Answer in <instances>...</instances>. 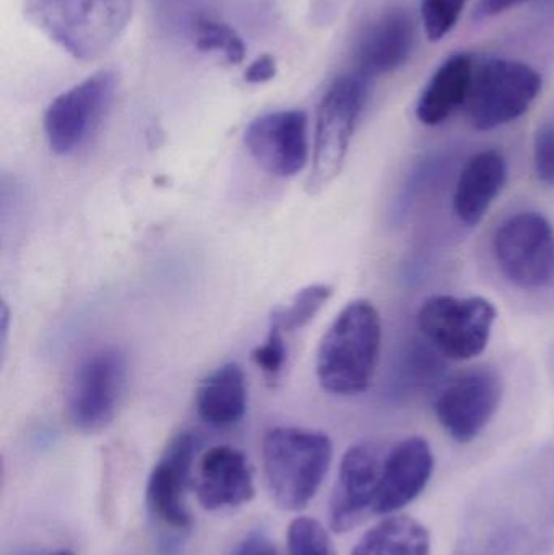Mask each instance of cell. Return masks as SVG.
<instances>
[{"label": "cell", "mask_w": 554, "mask_h": 555, "mask_svg": "<svg viewBox=\"0 0 554 555\" xmlns=\"http://www.w3.org/2000/svg\"><path fill=\"white\" fill-rule=\"evenodd\" d=\"M383 325L373 302L348 304L328 326L315 359L322 388L338 397H355L370 388L379 362Z\"/></svg>", "instance_id": "1"}, {"label": "cell", "mask_w": 554, "mask_h": 555, "mask_svg": "<svg viewBox=\"0 0 554 555\" xmlns=\"http://www.w3.org/2000/svg\"><path fill=\"white\" fill-rule=\"evenodd\" d=\"M25 16L78 61L109 51L132 18L133 0H25Z\"/></svg>", "instance_id": "2"}, {"label": "cell", "mask_w": 554, "mask_h": 555, "mask_svg": "<svg viewBox=\"0 0 554 555\" xmlns=\"http://www.w3.org/2000/svg\"><path fill=\"white\" fill-rule=\"evenodd\" d=\"M334 447L325 434L275 427L263 437L267 485L282 511L298 512L318 494L331 468Z\"/></svg>", "instance_id": "3"}, {"label": "cell", "mask_w": 554, "mask_h": 555, "mask_svg": "<svg viewBox=\"0 0 554 555\" xmlns=\"http://www.w3.org/2000/svg\"><path fill=\"white\" fill-rule=\"evenodd\" d=\"M201 439L182 430L169 440L146 485V508L159 528L158 555H181L182 544L192 528L185 492Z\"/></svg>", "instance_id": "4"}, {"label": "cell", "mask_w": 554, "mask_h": 555, "mask_svg": "<svg viewBox=\"0 0 554 555\" xmlns=\"http://www.w3.org/2000/svg\"><path fill=\"white\" fill-rule=\"evenodd\" d=\"M366 98L368 80L357 72L342 75L325 91L315 120L314 155L308 178L311 194H318L340 175Z\"/></svg>", "instance_id": "5"}, {"label": "cell", "mask_w": 554, "mask_h": 555, "mask_svg": "<svg viewBox=\"0 0 554 555\" xmlns=\"http://www.w3.org/2000/svg\"><path fill=\"white\" fill-rule=\"evenodd\" d=\"M497 315V307L485 297L438 294L422 304L416 325L446 358L471 361L487 349Z\"/></svg>", "instance_id": "6"}, {"label": "cell", "mask_w": 554, "mask_h": 555, "mask_svg": "<svg viewBox=\"0 0 554 555\" xmlns=\"http://www.w3.org/2000/svg\"><path fill=\"white\" fill-rule=\"evenodd\" d=\"M542 91L536 68L519 61L493 59L475 70L467 116L474 129L487 132L520 119Z\"/></svg>", "instance_id": "7"}, {"label": "cell", "mask_w": 554, "mask_h": 555, "mask_svg": "<svg viewBox=\"0 0 554 555\" xmlns=\"http://www.w3.org/2000/svg\"><path fill=\"white\" fill-rule=\"evenodd\" d=\"M493 253L501 273L519 289H545L554 281V228L542 214L520 211L503 221Z\"/></svg>", "instance_id": "8"}, {"label": "cell", "mask_w": 554, "mask_h": 555, "mask_svg": "<svg viewBox=\"0 0 554 555\" xmlns=\"http://www.w3.org/2000/svg\"><path fill=\"white\" fill-rule=\"evenodd\" d=\"M129 362L117 348H103L78 365L67 395L68 420L85 434L113 423L127 387Z\"/></svg>", "instance_id": "9"}, {"label": "cell", "mask_w": 554, "mask_h": 555, "mask_svg": "<svg viewBox=\"0 0 554 555\" xmlns=\"http://www.w3.org/2000/svg\"><path fill=\"white\" fill-rule=\"evenodd\" d=\"M116 90L117 75L100 70L59 94L44 114L49 149L59 156L78 152L103 122Z\"/></svg>", "instance_id": "10"}, {"label": "cell", "mask_w": 554, "mask_h": 555, "mask_svg": "<svg viewBox=\"0 0 554 555\" xmlns=\"http://www.w3.org/2000/svg\"><path fill=\"white\" fill-rule=\"evenodd\" d=\"M503 380L491 367H475L449 382L435 401L439 424L458 443H471L484 433L500 408Z\"/></svg>", "instance_id": "11"}, {"label": "cell", "mask_w": 554, "mask_h": 555, "mask_svg": "<svg viewBox=\"0 0 554 555\" xmlns=\"http://www.w3.org/2000/svg\"><path fill=\"white\" fill-rule=\"evenodd\" d=\"M387 453L376 443L361 442L345 453L331 499L328 520L337 533H347L374 514Z\"/></svg>", "instance_id": "12"}, {"label": "cell", "mask_w": 554, "mask_h": 555, "mask_svg": "<svg viewBox=\"0 0 554 555\" xmlns=\"http://www.w3.org/2000/svg\"><path fill=\"white\" fill-rule=\"evenodd\" d=\"M244 143L263 171L276 178H293L308 165V114L301 109L263 114L249 124Z\"/></svg>", "instance_id": "13"}, {"label": "cell", "mask_w": 554, "mask_h": 555, "mask_svg": "<svg viewBox=\"0 0 554 555\" xmlns=\"http://www.w3.org/2000/svg\"><path fill=\"white\" fill-rule=\"evenodd\" d=\"M195 492L208 512L230 511L249 504L256 495L254 472L243 452L218 446L202 456Z\"/></svg>", "instance_id": "14"}, {"label": "cell", "mask_w": 554, "mask_h": 555, "mask_svg": "<svg viewBox=\"0 0 554 555\" xmlns=\"http://www.w3.org/2000/svg\"><path fill=\"white\" fill-rule=\"evenodd\" d=\"M435 469L431 447L423 437H409L387 452L374 515H392L412 504L428 486Z\"/></svg>", "instance_id": "15"}, {"label": "cell", "mask_w": 554, "mask_h": 555, "mask_svg": "<svg viewBox=\"0 0 554 555\" xmlns=\"http://www.w3.org/2000/svg\"><path fill=\"white\" fill-rule=\"evenodd\" d=\"M415 44V25L402 9L389 10L364 31L357 49V74L381 77L402 67Z\"/></svg>", "instance_id": "16"}, {"label": "cell", "mask_w": 554, "mask_h": 555, "mask_svg": "<svg viewBox=\"0 0 554 555\" xmlns=\"http://www.w3.org/2000/svg\"><path fill=\"white\" fill-rule=\"evenodd\" d=\"M507 181V165L498 150H484L468 159L455 184V217L465 227L484 221Z\"/></svg>", "instance_id": "17"}, {"label": "cell", "mask_w": 554, "mask_h": 555, "mask_svg": "<svg viewBox=\"0 0 554 555\" xmlns=\"http://www.w3.org/2000/svg\"><path fill=\"white\" fill-rule=\"evenodd\" d=\"M198 417L215 429H230L246 416L247 382L236 362H228L204 378L195 391Z\"/></svg>", "instance_id": "18"}, {"label": "cell", "mask_w": 554, "mask_h": 555, "mask_svg": "<svg viewBox=\"0 0 554 555\" xmlns=\"http://www.w3.org/2000/svg\"><path fill=\"white\" fill-rule=\"evenodd\" d=\"M474 61L468 54H454L433 75L416 104V117L435 127L448 120L467 103L474 83Z\"/></svg>", "instance_id": "19"}, {"label": "cell", "mask_w": 554, "mask_h": 555, "mask_svg": "<svg viewBox=\"0 0 554 555\" xmlns=\"http://www.w3.org/2000/svg\"><path fill=\"white\" fill-rule=\"evenodd\" d=\"M351 555H431V537L420 521L392 515L364 533Z\"/></svg>", "instance_id": "20"}, {"label": "cell", "mask_w": 554, "mask_h": 555, "mask_svg": "<svg viewBox=\"0 0 554 555\" xmlns=\"http://www.w3.org/2000/svg\"><path fill=\"white\" fill-rule=\"evenodd\" d=\"M189 31L198 51L223 55L231 65L243 64L246 59V44L236 29L214 16L202 13L192 16Z\"/></svg>", "instance_id": "21"}, {"label": "cell", "mask_w": 554, "mask_h": 555, "mask_svg": "<svg viewBox=\"0 0 554 555\" xmlns=\"http://www.w3.org/2000/svg\"><path fill=\"white\" fill-rule=\"evenodd\" d=\"M334 289L327 284H311L305 289L298 291L286 306L276 307L270 317V326H275L280 332L292 333L308 325L319 310L331 299Z\"/></svg>", "instance_id": "22"}, {"label": "cell", "mask_w": 554, "mask_h": 555, "mask_svg": "<svg viewBox=\"0 0 554 555\" xmlns=\"http://www.w3.org/2000/svg\"><path fill=\"white\" fill-rule=\"evenodd\" d=\"M288 555H337L331 537L314 518H296L288 530Z\"/></svg>", "instance_id": "23"}, {"label": "cell", "mask_w": 554, "mask_h": 555, "mask_svg": "<svg viewBox=\"0 0 554 555\" xmlns=\"http://www.w3.org/2000/svg\"><path fill=\"white\" fill-rule=\"evenodd\" d=\"M468 0H422V20L429 41H441L458 25Z\"/></svg>", "instance_id": "24"}, {"label": "cell", "mask_w": 554, "mask_h": 555, "mask_svg": "<svg viewBox=\"0 0 554 555\" xmlns=\"http://www.w3.org/2000/svg\"><path fill=\"white\" fill-rule=\"evenodd\" d=\"M286 343L283 339V332H280L275 326H270L269 335L262 345L254 348L253 361L256 362L257 367L263 372L267 380L276 382V378L282 375L283 369L286 364Z\"/></svg>", "instance_id": "25"}, {"label": "cell", "mask_w": 554, "mask_h": 555, "mask_svg": "<svg viewBox=\"0 0 554 555\" xmlns=\"http://www.w3.org/2000/svg\"><path fill=\"white\" fill-rule=\"evenodd\" d=\"M533 166L537 178L546 185H554V124H543L533 139Z\"/></svg>", "instance_id": "26"}, {"label": "cell", "mask_w": 554, "mask_h": 555, "mask_svg": "<svg viewBox=\"0 0 554 555\" xmlns=\"http://www.w3.org/2000/svg\"><path fill=\"white\" fill-rule=\"evenodd\" d=\"M228 555H283L275 541L266 531H250L237 541L236 546Z\"/></svg>", "instance_id": "27"}, {"label": "cell", "mask_w": 554, "mask_h": 555, "mask_svg": "<svg viewBox=\"0 0 554 555\" xmlns=\"http://www.w3.org/2000/svg\"><path fill=\"white\" fill-rule=\"evenodd\" d=\"M276 61L272 55L263 54L257 57L249 67L244 72V80L250 85L267 83V81L275 78Z\"/></svg>", "instance_id": "28"}, {"label": "cell", "mask_w": 554, "mask_h": 555, "mask_svg": "<svg viewBox=\"0 0 554 555\" xmlns=\"http://www.w3.org/2000/svg\"><path fill=\"white\" fill-rule=\"evenodd\" d=\"M524 2L527 0H478L475 16L478 20L490 18V16L500 15V13L507 12Z\"/></svg>", "instance_id": "29"}, {"label": "cell", "mask_w": 554, "mask_h": 555, "mask_svg": "<svg viewBox=\"0 0 554 555\" xmlns=\"http://www.w3.org/2000/svg\"><path fill=\"white\" fill-rule=\"evenodd\" d=\"M46 555H74V553H72V551H68V550H59V551H54V553H49Z\"/></svg>", "instance_id": "30"}]
</instances>
